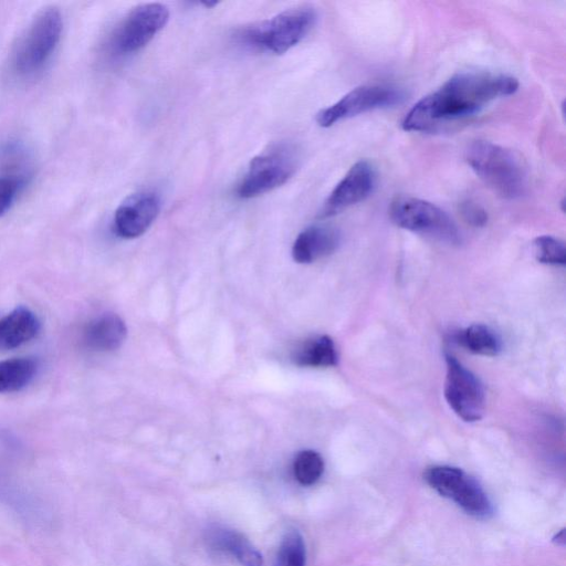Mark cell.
<instances>
[{"label":"cell","mask_w":566,"mask_h":566,"mask_svg":"<svg viewBox=\"0 0 566 566\" xmlns=\"http://www.w3.org/2000/svg\"><path fill=\"white\" fill-rule=\"evenodd\" d=\"M62 14L55 7L42 9L20 38L13 53V66L21 75L43 67L54 52L62 33Z\"/></svg>","instance_id":"obj_5"},{"label":"cell","mask_w":566,"mask_h":566,"mask_svg":"<svg viewBox=\"0 0 566 566\" xmlns=\"http://www.w3.org/2000/svg\"><path fill=\"white\" fill-rule=\"evenodd\" d=\"M460 213L465 222L473 227H483L488 222L485 209L472 200H465L460 203Z\"/></svg>","instance_id":"obj_24"},{"label":"cell","mask_w":566,"mask_h":566,"mask_svg":"<svg viewBox=\"0 0 566 566\" xmlns=\"http://www.w3.org/2000/svg\"><path fill=\"white\" fill-rule=\"evenodd\" d=\"M444 398L453 412L467 422L483 417L485 394L479 378L452 355H446Z\"/></svg>","instance_id":"obj_10"},{"label":"cell","mask_w":566,"mask_h":566,"mask_svg":"<svg viewBox=\"0 0 566 566\" xmlns=\"http://www.w3.org/2000/svg\"><path fill=\"white\" fill-rule=\"evenodd\" d=\"M338 230L327 224H315L304 229L295 239L292 256L297 263H312L332 254L339 245Z\"/></svg>","instance_id":"obj_14"},{"label":"cell","mask_w":566,"mask_h":566,"mask_svg":"<svg viewBox=\"0 0 566 566\" xmlns=\"http://www.w3.org/2000/svg\"><path fill=\"white\" fill-rule=\"evenodd\" d=\"M169 10L161 3H144L132 9L113 31L109 49L123 56L139 51L167 24Z\"/></svg>","instance_id":"obj_8"},{"label":"cell","mask_w":566,"mask_h":566,"mask_svg":"<svg viewBox=\"0 0 566 566\" xmlns=\"http://www.w3.org/2000/svg\"><path fill=\"white\" fill-rule=\"evenodd\" d=\"M406 92L391 84H369L358 86L339 101L321 109L316 114V123L321 127H329L337 122L370 111L392 107L402 103Z\"/></svg>","instance_id":"obj_9"},{"label":"cell","mask_w":566,"mask_h":566,"mask_svg":"<svg viewBox=\"0 0 566 566\" xmlns=\"http://www.w3.org/2000/svg\"><path fill=\"white\" fill-rule=\"evenodd\" d=\"M306 546L297 530H289L282 537L273 566H305Z\"/></svg>","instance_id":"obj_20"},{"label":"cell","mask_w":566,"mask_h":566,"mask_svg":"<svg viewBox=\"0 0 566 566\" xmlns=\"http://www.w3.org/2000/svg\"><path fill=\"white\" fill-rule=\"evenodd\" d=\"M161 208L160 196L153 190H140L126 197L117 207L113 227L124 239L142 235L155 221Z\"/></svg>","instance_id":"obj_11"},{"label":"cell","mask_w":566,"mask_h":566,"mask_svg":"<svg viewBox=\"0 0 566 566\" xmlns=\"http://www.w3.org/2000/svg\"><path fill=\"white\" fill-rule=\"evenodd\" d=\"M38 361L30 357L0 361V392H14L27 387L38 373Z\"/></svg>","instance_id":"obj_19"},{"label":"cell","mask_w":566,"mask_h":566,"mask_svg":"<svg viewBox=\"0 0 566 566\" xmlns=\"http://www.w3.org/2000/svg\"><path fill=\"white\" fill-rule=\"evenodd\" d=\"M558 544H564L565 543V531L562 530L557 535L556 537L554 538Z\"/></svg>","instance_id":"obj_25"},{"label":"cell","mask_w":566,"mask_h":566,"mask_svg":"<svg viewBox=\"0 0 566 566\" xmlns=\"http://www.w3.org/2000/svg\"><path fill=\"white\" fill-rule=\"evenodd\" d=\"M517 88V80L504 73L460 72L418 101L403 117L401 126L408 132H431L473 116Z\"/></svg>","instance_id":"obj_1"},{"label":"cell","mask_w":566,"mask_h":566,"mask_svg":"<svg viewBox=\"0 0 566 566\" xmlns=\"http://www.w3.org/2000/svg\"><path fill=\"white\" fill-rule=\"evenodd\" d=\"M389 216L398 227L457 244L461 240L458 227L437 205L413 197H398L391 201Z\"/></svg>","instance_id":"obj_6"},{"label":"cell","mask_w":566,"mask_h":566,"mask_svg":"<svg viewBox=\"0 0 566 566\" xmlns=\"http://www.w3.org/2000/svg\"><path fill=\"white\" fill-rule=\"evenodd\" d=\"M533 247L539 262L554 265L565 264L566 249L562 240L552 235H541L534 240Z\"/></svg>","instance_id":"obj_22"},{"label":"cell","mask_w":566,"mask_h":566,"mask_svg":"<svg viewBox=\"0 0 566 566\" xmlns=\"http://www.w3.org/2000/svg\"><path fill=\"white\" fill-rule=\"evenodd\" d=\"M324 472V460L314 450L300 451L293 461V474L295 480L304 486L315 484Z\"/></svg>","instance_id":"obj_21"},{"label":"cell","mask_w":566,"mask_h":566,"mask_svg":"<svg viewBox=\"0 0 566 566\" xmlns=\"http://www.w3.org/2000/svg\"><path fill=\"white\" fill-rule=\"evenodd\" d=\"M40 321L27 307L19 306L0 318V350L17 348L36 336Z\"/></svg>","instance_id":"obj_16"},{"label":"cell","mask_w":566,"mask_h":566,"mask_svg":"<svg viewBox=\"0 0 566 566\" xmlns=\"http://www.w3.org/2000/svg\"><path fill=\"white\" fill-rule=\"evenodd\" d=\"M202 4L207 8H212L218 4V1H203Z\"/></svg>","instance_id":"obj_26"},{"label":"cell","mask_w":566,"mask_h":566,"mask_svg":"<svg viewBox=\"0 0 566 566\" xmlns=\"http://www.w3.org/2000/svg\"><path fill=\"white\" fill-rule=\"evenodd\" d=\"M205 542L212 552L231 558L241 566H263L260 551L237 530L211 525L205 531Z\"/></svg>","instance_id":"obj_13"},{"label":"cell","mask_w":566,"mask_h":566,"mask_svg":"<svg viewBox=\"0 0 566 566\" xmlns=\"http://www.w3.org/2000/svg\"><path fill=\"white\" fill-rule=\"evenodd\" d=\"M454 339L468 352L475 355L496 356L502 350L500 336L484 324H472L459 331Z\"/></svg>","instance_id":"obj_17"},{"label":"cell","mask_w":566,"mask_h":566,"mask_svg":"<svg viewBox=\"0 0 566 566\" xmlns=\"http://www.w3.org/2000/svg\"><path fill=\"white\" fill-rule=\"evenodd\" d=\"M298 366L331 367L337 364V352L333 339L321 335L305 340L294 353Z\"/></svg>","instance_id":"obj_18"},{"label":"cell","mask_w":566,"mask_h":566,"mask_svg":"<svg viewBox=\"0 0 566 566\" xmlns=\"http://www.w3.org/2000/svg\"><path fill=\"white\" fill-rule=\"evenodd\" d=\"M24 179L11 175L0 176V217L13 205Z\"/></svg>","instance_id":"obj_23"},{"label":"cell","mask_w":566,"mask_h":566,"mask_svg":"<svg viewBox=\"0 0 566 566\" xmlns=\"http://www.w3.org/2000/svg\"><path fill=\"white\" fill-rule=\"evenodd\" d=\"M300 155L290 143H280L249 163L248 169L237 187V196L250 199L284 185L296 171Z\"/></svg>","instance_id":"obj_4"},{"label":"cell","mask_w":566,"mask_h":566,"mask_svg":"<svg viewBox=\"0 0 566 566\" xmlns=\"http://www.w3.org/2000/svg\"><path fill=\"white\" fill-rule=\"evenodd\" d=\"M465 159L476 176L502 198L516 199L526 191V169L511 149L475 140L465 150Z\"/></svg>","instance_id":"obj_2"},{"label":"cell","mask_w":566,"mask_h":566,"mask_svg":"<svg viewBox=\"0 0 566 566\" xmlns=\"http://www.w3.org/2000/svg\"><path fill=\"white\" fill-rule=\"evenodd\" d=\"M377 174L368 160L355 163L326 199L321 214L329 217L365 200L374 190Z\"/></svg>","instance_id":"obj_12"},{"label":"cell","mask_w":566,"mask_h":566,"mask_svg":"<svg viewBox=\"0 0 566 566\" xmlns=\"http://www.w3.org/2000/svg\"><path fill=\"white\" fill-rule=\"evenodd\" d=\"M317 19L311 7L287 9L273 18L243 27L234 38L244 48L283 54L300 43Z\"/></svg>","instance_id":"obj_3"},{"label":"cell","mask_w":566,"mask_h":566,"mask_svg":"<svg viewBox=\"0 0 566 566\" xmlns=\"http://www.w3.org/2000/svg\"><path fill=\"white\" fill-rule=\"evenodd\" d=\"M126 333L125 323L118 315L105 313L86 324L83 329V343L95 352H111L120 347Z\"/></svg>","instance_id":"obj_15"},{"label":"cell","mask_w":566,"mask_h":566,"mask_svg":"<svg viewBox=\"0 0 566 566\" xmlns=\"http://www.w3.org/2000/svg\"><path fill=\"white\" fill-rule=\"evenodd\" d=\"M427 483L441 496L452 500L465 513L489 518L493 505L479 482L463 470L450 465H436L424 474Z\"/></svg>","instance_id":"obj_7"}]
</instances>
